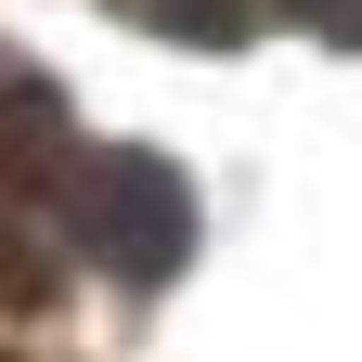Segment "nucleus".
<instances>
[{"label":"nucleus","mask_w":362,"mask_h":362,"mask_svg":"<svg viewBox=\"0 0 362 362\" xmlns=\"http://www.w3.org/2000/svg\"><path fill=\"white\" fill-rule=\"evenodd\" d=\"M143 13H156L168 39H194V52H233V39L272 13V0H143Z\"/></svg>","instance_id":"nucleus-3"},{"label":"nucleus","mask_w":362,"mask_h":362,"mask_svg":"<svg viewBox=\"0 0 362 362\" xmlns=\"http://www.w3.org/2000/svg\"><path fill=\"white\" fill-rule=\"evenodd\" d=\"M285 13H298L310 39H362V0H285Z\"/></svg>","instance_id":"nucleus-4"},{"label":"nucleus","mask_w":362,"mask_h":362,"mask_svg":"<svg viewBox=\"0 0 362 362\" xmlns=\"http://www.w3.org/2000/svg\"><path fill=\"white\" fill-rule=\"evenodd\" d=\"M39 168H78V143H65V104H52L26 65H0V181H39Z\"/></svg>","instance_id":"nucleus-2"},{"label":"nucleus","mask_w":362,"mask_h":362,"mask_svg":"<svg viewBox=\"0 0 362 362\" xmlns=\"http://www.w3.org/2000/svg\"><path fill=\"white\" fill-rule=\"evenodd\" d=\"M65 220H78V246L104 259L117 285H168V272L194 259V181L168 156H143V143L78 156L65 168Z\"/></svg>","instance_id":"nucleus-1"}]
</instances>
